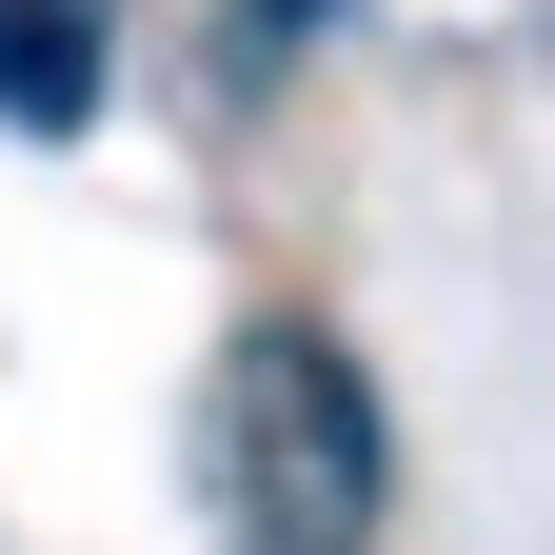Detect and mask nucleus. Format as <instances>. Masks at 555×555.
Returning <instances> with one entry per match:
<instances>
[{
	"label": "nucleus",
	"mask_w": 555,
	"mask_h": 555,
	"mask_svg": "<svg viewBox=\"0 0 555 555\" xmlns=\"http://www.w3.org/2000/svg\"><path fill=\"white\" fill-rule=\"evenodd\" d=\"M119 80V0H0V119L21 139H80Z\"/></svg>",
	"instance_id": "nucleus-2"
},
{
	"label": "nucleus",
	"mask_w": 555,
	"mask_h": 555,
	"mask_svg": "<svg viewBox=\"0 0 555 555\" xmlns=\"http://www.w3.org/2000/svg\"><path fill=\"white\" fill-rule=\"evenodd\" d=\"M198 516H219V555H358L377 535V397L337 337L258 318L219 397H198Z\"/></svg>",
	"instance_id": "nucleus-1"
}]
</instances>
